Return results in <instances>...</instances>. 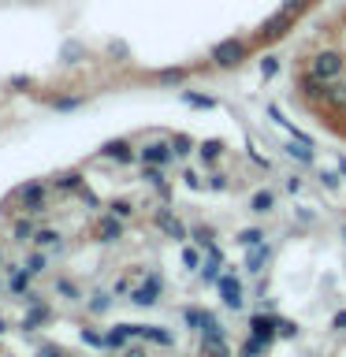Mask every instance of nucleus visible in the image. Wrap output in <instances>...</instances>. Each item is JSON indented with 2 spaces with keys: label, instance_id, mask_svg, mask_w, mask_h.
Masks as SVG:
<instances>
[{
  "label": "nucleus",
  "instance_id": "obj_23",
  "mask_svg": "<svg viewBox=\"0 0 346 357\" xmlns=\"http://www.w3.org/2000/svg\"><path fill=\"white\" fill-rule=\"evenodd\" d=\"M112 216H119V220H127V216H134V205L127 197H119V201H112Z\"/></svg>",
  "mask_w": 346,
  "mask_h": 357
},
{
  "label": "nucleus",
  "instance_id": "obj_6",
  "mask_svg": "<svg viewBox=\"0 0 346 357\" xmlns=\"http://www.w3.org/2000/svg\"><path fill=\"white\" fill-rule=\"evenodd\" d=\"M160 287H164L160 279H156V275H149V279H145V283H142V287L130 294V301H134V305H153V301L160 298Z\"/></svg>",
  "mask_w": 346,
  "mask_h": 357
},
{
  "label": "nucleus",
  "instance_id": "obj_32",
  "mask_svg": "<svg viewBox=\"0 0 346 357\" xmlns=\"http://www.w3.org/2000/svg\"><path fill=\"white\" fill-rule=\"evenodd\" d=\"M82 339H86L89 346H108V339H100L97 331H82Z\"/></svg>",
  "mask_w": 346,
  "mask_h": 357
},
{
  "label": "nucleus",
  "instance_id": "obj_9",
  "mask_svg": "<svg viewBox=\"0 0 346 357\" xmlns=\"http://www.w3.org/2000/svg\"><path fill=\"white\" fill-rule=\"evenodd\" d=\"M33 242H38V250L45 245V250H60L63 238H60V231H52V227H38L33 231Z\"/></svg>",
  "mask_w": 346,
  "mask_h": 357
},
{
  "label": "nucleus",
  "instance_id": "obj_35",
  "mask_svg": "<svg viewBox=\"0 0 346 357\" xmlns=\"http://www.w3.org/2000/svg\"><path fill=\"white\" fill-rule=\"evenodd\" d=\"M183 183H186L190 190H194V186H197V175H194V172H190V167H186V172H183Z\"/></svg>",
  "mask_w": 346,
  "mask_h": 357
},
{
  "label": "nucleus",
  "instance_id": "obj_5",
  "mask_svg": "<svg viewBox=\"0 0 346 357\" xmlns=\"http://www.w3.org/2000/svg\"><path fill=\"white\" fill-rule=\"evenodd\" d=\"M175 156V149H172V142H149V145H142V164H167Z\"/></svg>",
  "mask_w": 346,
  "mask_h": 357
},
{
  "label": "nucleus",
  "instance_id": "obj_10",
  "mask_svg": "<svg viewBox=\"0 0 346 357\" xmlns=\"http://www.w3.org/2000/svg\"><path fill=\"white\" fill-rule=\"evenodd\" d=\"M290 26V11H283V15H276V19H268V26H264V38L268 41H276V38H283Z\"/></svg>",
  "mask_w": 346,
  "mask_h": 357
},
{
  "label": "nucleus",
  "instance_id": "obj_2",
  "mask_svg": "<svg viewBox=\"0 0 346 357\" xmlns=\"http://www.w3.org/2000/svg\"><path fill=\"white\" fill-rule=\"evenodd\" d=\"M15 205L22 212H41L45 205H49V186L45 183H27L15 190Z\"/></svg>",
  "mask_w": 346,
  "mask_h": 357
},
{
  "label": "nucleus",
  "instance_id": "obj_11",
  "mask_svg": "<svg viewBox=\"0 0 346 357\" xmlns=\"http://www.w3.org/2000/svg\"><path fill=\"white\" fill-rule=\"evenodd\" d=\"M324 100L335 108H346V82H328L324 86Z\"/></svg>",
  "mask_w": 346,
  "mask_h": 357
},
{
  "label": "nucleus",
  "instance_id": "obj_33",
  "mask_svg": "<svg viewBox=\"0 0 346 357\" xmlns=\"http://www.w3.org/2000/svg\"><path fill=\"white\" fill-rule=\"evenodd\" d=\"M183 97L190 100V105H201V108H209V105H212V100H209V97H197V93H183Z\"/></svg>",
  "mask_w": 346,
  "mask_h": 357
},
{
  "label": "nucleus",
  "instance_id": "obj_15",
  "mask_svg": "<svg viewBox=\"0 0 346 357\" xmlns=\"http://www.w3.org/2000/svg\"><path fill=\"white\" fill-rule=\"evenodd\" d=\"M272 205H276V197L268 194V190H257L253 201H250V208H253V212H272Z\"/></svg>",
  "mask_w": 346,
  "mask_h": 357
},
{
  "label": "nucleus",
  "instance_id": "obj_12",
  "mask_svg": "<svg viewBox=\"0 0 346 357\" xmlns=\"http://www.w3.org/2000/svg\"><path fill=\"white\" fill-rule=\"evenodd\" d=\"M183 320L190 324V328H201V331L216 328V320H212L209 312H201V309H186V312H183Z\"/></svg>",
  "mask_w": 346,
  "mask_h": 357
},
{
  "label": "nucleus",
  "instance_id": "obj_40",
  "mask_svg": "<svg viewBox=\"0 0 346 357\" xmlns=\"http://www.w3.org/2000/svg\"><path fill=\"white\" fill-rule=\"evenodd\" d=\"M4 331H8V324H4V320H0V335H4Z\"/></svg>",
  "mask_w": 346,
  "mask_h": 357
},
{
  "label": "nucleus",
  "instance_id": "obj_28",
  "mask_svg": "<svg viewBox=\"0 0 346 357\" xmlns=\"http://www.w3.org/2000/svg\"><path fill=\"white\" fill-rule=\"evenodd\" d=\"M220 149H223L220 142H205V145H201V156H205V160H216V156H220Z\"/></svg>",
  "mask_w": 346,
  "mask_h": 357
},
{
  "label": "nucleus",
  "instance_id": "obj_39",
  "mask_svg": "<svg viewBox=\"0 0 346 357\" xmlns=\"http://www.w3.org/2000/svg\"><path fill=\"white\" fill-rule=\"evenodd\" d=\"M123 357H145L142 350H127V354H123Z\"/></svg>",
  "mask_w": 346,
  "mask_h": 357
},
{
  "label": "nucleus",
  "instance_id": "obj_34",
  "mask_svg": "<svg viewBox=\"0 0 346 357\" xmlns=\"http://www.w3.org/2000/svg\"><path fill=\"white\" fill-rule=\"evenodd\" d=\"M190 234H194V238H197V242H205V245L212 242V234H209L205 227H194V231H190Z\"/></svg>",
  "mask_w": 346,
  "mask_h": 357
},
{
  "label": "nucleus",
  "instance_id": "obj_29",
  "mask_svg": "<svg viewBox=\"0 0 346 357\" xmlns=\"http://www.w3.org/2000/svg\"><path fill=\"white\" fill-rule=\"evenodd\" d=\"M41 320H49V309H45V305H41V309L33 305V309H30V317H27V324L33 328V324H41Z\"/></svg>",
  "mask_w": 346,
  "mask_h": 357
},
{
  "label": "nucleus",
  "instance_id": "obj_21",
  "mask_svg": "<svg viewBox=\"0 0 346 357\" xmlns=\"http://www.w3.org/2000/svg\"><path fill=\"white\" fill-rule=\"evenodd\" d=\"M56 190H82V175H78V172L60 175V178H56Z\"/></svg>",
  "mask_w": 346,
  "mask_h": 357
},
{
  "label": "nucleus",
  "instance_id": "obj_20",
  "mask_svg": "<svg viewBox=\"0 0 346 357\" xmlns=\"http://www.w3.org/2000/svg\"><path fill=\"white\" fill-rule=\"evenodd\" d=\"M56 294H63L67 301H78V298H82V290H78L71 279H60V283H56Z\"/></svg>",
  "mask_w": 346,
  "mask_h": 357
},
{
  "label": "nucleus",
  "instance_id": "obj_37",
  "mask_svg": "<svg viewBox=\"0 0 346 357\" xmlns=\"http://www.w3.org/2000/svg\"><path fill=\"white\" fill-rule=\"evenodd\" d=\"M335 328L346 331V312H335Z\"/></svg>",
  "mask_w": 346,
  "mask_h": 357
},
{
  "label": "nucleus",
  "instance_id": "obj_18",
  "mask_svg": "<svg viewBox=\"0 0 346 357\" xmlns=\"http://www.w3.org/2000/svg\"><path fill=\"white\" fill-rule=\"evenodd\" d=\"M142 339L160 342V346H172V331H164V328H142Z\"/></svg>",
  "mask_w": 346,
  "mask_h": 357
},
{
  "label": "nucleus",
  "instance_id": "obj_26",
  "mask_svg": "<svg viewBox=\"0 0 346 357\" xmlns=\"http://www.w3.org/2000/svg\"><path fill=\"white\" fill-rule=\"evenodd\" d=\"M112 305V298L108 294H100V290H97V294H93V301H89V312H105Z\"/></svg>",
  "mask_w": 346,
  "mask_h": 357
},
{
  "label": "nucleus",
  "instance_id": "obj_3",
  "mask_svg": "<svg viewBox=\"0 0 346 357\" xmlns=\"http://www.w3.org/2000/svg\"><path fill=\"white\" fill-rule=\"evenodd\" d=\"M212 60H216L220 67H239L246 60V41H220L216 49H212Z\"/></svg>",
  "mask_w": 346,
  "mask_h": 357
},
{
  "label": "nucleus",
  "instance_id": "obj_36",
  "mask_svg": "<svg viewBox=\"0 0 346 357\" xmlns=\"http://www.w3.org/2000/svg\"><path fill=\"white\" fill-rule=\"evenodd\" d=\"M209 186H212V190H223L227 183H223V175H212V178H209Z\"/></svg>",
  "mask_w": 346,
  "mask_h": 357
},
{
  "label": "nucleus",
  "instance_id": "obj_7",
  "mask_svg": "<svg viewBox=\"0 0 346 357\" xmlns=\"http://www.w3.org/2000/svg\"><path fill=\"white\" fill-rule=\"evenodd\" d=\"M119 234H123V223H119V216H100L97 220V238L100 242H119Z\"/></svg>",
  "mask_w": 346,
  "mask_h": 357
},
{
  "label": "nucleus",
  "instance_id": "obj_16",
  "mask_svg": "<svg viewBox=\"0 0 346 357\" xmlns=\"http://www.w3.org/2000/svg\"><path fill=\"white\" fill-rule=\"evenodd\" d=\"M27 283H30V272L27 268H15V272H11V279H8V287H11V294H27Z\"/></svg>",
  "mask_w": 346,
  "mask_h": 357
},
{
  "label": "nucleus",
  "instance_id": "obj_31",
  "mask_svg": "<svg viewBox=\"0 0 346 357\" xmlns=\"http://www.w3.org/2000/svg\"><path fill=\"white\" fill-rule=\"evenodd\" d=\"M276 71H279V63L272 60V56H264V63H261V75H264V78H272Z\"/></svg>",
  "mask_w": 346,
  "mask_h": 357
},
{
  "label": "nucleus",
  "instance_id": "obj_25",
  "mask_svg": "<svg viewBox=\"0 0 346 357\" xmlns=\"http://www.w3.org/2000/svg\"><path fill=\"white\" fill-rule=\"evenodd\" d=\"M261 238H264V234L257 231V227H246V231L239 234V242H242V245H261Z\"/></svg>",
  "mask_w": 346,
  "mask_h": 357
},
{
  "label": "nucleus",
  "instance_id": "obj_24",
  "mask_svg": "<svg viewBox=\"0 0 346 357\" xmlns=\"http://www.w3.org/2000/svg\"><path fill=\"white\" fill-rule=\"evenodd\" d=\"M172 149H175V156H186L190 149H194V142L183 138V134H175V138H172Z\"/></svg>",
  "mask_w": 346,
  "mask_h": 357
},
{
  "label": "nucleus",
  "instance_id": "obj_1",
  "mask_svg": "<svg viewBox=\"0 0 346 357\" xmlns=\"http://www.w3.org/2000/svg\"><path fill=\"white\" fill-rule=\"evenodd\" d=\"M346 71V60L339 52H317L313 56V67H309V75H317L320 82H335Z\"/></svg>",
  "mask_w": 346,
  "mask_h": 357
},
{
  "label": "nucleus",
  "instance_id": "obj_22",
  "mask_svg": "<svg viewBox=\"0 0 346 357\" xmlns=\"http://www.w3.org/2000/svg\"><path fill=\"white\" fill-rule=\"evenodd\" d=\"M145 183L164 186V167H160V164H145Z\"/></svg>",
  "mask_w": 346,
  "mask_h": 357
},
{
  "label": "nucleus",
  "instance_id": "obj_4",
  "mask_svg": "<svg viewBox=\"0 0 346 357\" xmlns=\"http://www.w3.org/2000/svg\"><path fill=\"white\" fill-rule=\"evenodd\" d=\"M216 287H220L223 305H227V309H242V287H239V279H234L231 272H227V275H220V279H216Z\"/></svg>",
  "mask_w": 346,
  "mask_h": 357
},
{
  "label": "nucleus",
  "instance_id": "obj_14",
  "mask_svg": "<svg viewBox=\"0 0 346 357\" xmlns=\"http://www.w3.org/2000/svg\"><path fill=\"white\" fill-rule=\"evenodd\" d=\"M156 223H160V227H164L167 234H172V238H183V234H186L183 223H179L175 216H167V212H156Z\"/></svg>",
  "mask_w": 346,
  "mask_h": 357
},
{
  "label": "nucleus",
  "instance_id": "obj_17",
  "mask_svg": "<svg viewBox=\"0 0 346 357\" xmlns=\"http://www.w3.org/2000/svg\"><path fill=\"white\" fill-rule=\"evenodd\" d=\"M45 268H49V253H30L27 257V272L30 275H41Z\"/></svg>",
  "mask_w": 346,
  "mask_h": 357
},
{
  "label": "nucleus",
  "instance_id": "obj_38",
  "mask_svg": "<svg viewBox=\"0 0 346 357\" xmlns=\"http://www.w3.org/2000/svg\"><path fill=\"white\" fill-rule=\"evenodd\" d=\"M301 4H306V0H287V11H290V15H294V11H298Z\"/></svg>",
  "mask_w": 346,
  "mask_h": 357
},
{
  "label": "nucleus",
  "instance_id": "obj_8",
  "mask_svg": "<svg viewBox=\"0 0 346 357\" xmlns=\"http://www.w3.org/2000/svg\"><path fill=\"white\" fill-rule=\"evenodd\" d=\"M100 156H108V160H119V164H130V160H134V153H130L127 142H108L105 149H100Z\"/></svg>",
  "mask_w": 346,
  "mask_h": 357
},
{
  "label": "nucleus",
  "instance_id": "obj_13",
  "mask_svg": "<svg viewBox=\"0 0 346 357\" xmlns=\"http://www.w3.org/2000/svg\"><path fill=\"white\" fill-rule=\"evenodd\" d=\"M250 328H253V335H261V339H272V331H279V320H272V317H253Z\"/></svg>",
  "mask_w": 346,
  "mask_h": 357
},
{
  "label": "nucleus",
  "instance_id": "obj_41",
  "mask_svg": "<svg viewBox=\"0 0 346 357\" xmlns=\"http://www.w3.org/2000/svg\"><path fill=\"white\" fill-rule=\"evenodd\" d=\"M343 234H346V231H343Z\"/></svg>",
  "mask_w": 346,
  "mask_h": 357
},
{
  "label": "nucleus",
  "instance_id": "obj_30",
  "mask_svg": "<svg viewBox=\"0 0 346 357\" xmlns=\"http://www.w3.org/2000/svg\"><path fill=\"white\" fill-rule=\"evenodd\" d=\"M15 234H19V242L27 238V234L33 238V223H30V220H19V223H15Z\"/></svg>",
  "mask_w": 346,
  "mask_h": 357
},
{
  "label": "nucleus",
  "instance_id": "obj_19",
  "mask_svg": "<svg viewBox=\"0 0 346 357\" xmlns=\"http://www.w3.org/2000/svg\"><path fill=\"white\" fill-rule=\"evenodd\" d=\"M264 346H268V339L253 335V339H246V342H242V357H257V354H264Z\"/></svg>",
  "mask_w": 346,
  "mask_h": 357
},
{
  "label": "nucleus",
  "instance_id": "obj_27",
  "mask_svg": "<svg viewBox=\"0 0 346 357\" xmlns=\"http://www.w3.org/2000/svg\"><path fill=\"white\" fill-rule=\"evenodd\" d=\"M183 264L190 268V272H194V268H201V257H197V250H190V245H186V250H183Z\"/></svg>",
  "mask_w": 346,
  "mask_h": 357
}]
</instances>
